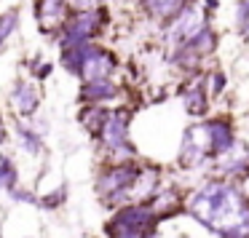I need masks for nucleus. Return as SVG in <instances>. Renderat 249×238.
I'll return each mask as SVG.
<instances>
[{
  "label": "nucleus",
  "mask_w": 249,
  "mask_h": 238,
  "mask_svg": "<svg viewBox=\"0 0 249 238\" xmlns=\"http://www.w3.org/2000/svg\"><path fill=\"white\" fill-rule=\"evenodd\" d=\"M185 211L217 238H249V195L231 179L209 177L185 198Z\"/></svg>",
  "instance_id": "obj_1"
},
{
  "label": "nucleus",
  "mask_w": 249,
  "mask_h": 238,
  "mask_svg": "<svg viewBox=\"0 0 249 238\" xmlns=\"http://www.w3.org/2000/svg\"><path fill=\"white\" fill-rule=\"evenodd\" d=\"M142 166L137 161H124V163H107L99 169L94 179V193L110 209H121L126 204H134V185L140 177Z\"/></svg>",
  "instance_id": "obj_2"
},
{
  "label": "nucleus",
  "mask_w": 249,
  "mask_h": 238,
  "mask_svg": "<svg viewBox=\"0 0 249 238\" xmlns=\"http://www.w3.org/2000/svg\"><path fill=\"white\" fill-rule=\"evenodd\" d=\"M129 126H131V113L126 107L110 110L107 123H105L99 142L107 150L110 163H124V161H134L137 158V147L129 136Z\"/></svg>",
  "instance_id": "obj_3"
},
{
  "label": "nucleus",
  "mask_w": 249,
  "mask_h": 238,
  "mask_svg": "<svg viewBox=\"0 0 249 238\" xmlns=\"http://www.w3.org/2000/svg\"><path fill=\"white\" fill-rule=\"evenodd\" d=\"M158 225L161 222L153 214L150 204L134 201V204H126L121 209H115L110 214V220L105 222L102 233H105V238H115L121 233H147V236H156Z\"/></svg>",
  "instance_id": "obj_4"
},
{
  "label": "nucleus",
  "mask_w": 249,
  "mask_h": 238,
  "mask_svg": "<svg viewBox=\"0 0 249 238\" xmlns=\"http://www.w3.org/2000/svg\"><path fill=\"white\" fill-rule=\"evenodd\" d=\"M209 19H212V14H206L204 8H198L196 3L185 6L182 11L172 19V22H166L161 27L163 30V33H161L163 35V46H166V49H172V51L188 46L190 40H193L196 35L206 27V24H212Z\"/></svg>",
  "instance_id": "obj_5"
},
{
  "label": "nucleus",
  "mask_w": 249,
  "mask_h": 238,
  "mask_svg": "<svg viewBox=\"0 0 249 238\" xmlns=\"http://www.w3.org/2000/svg\"><path fill=\"white\" fill-rule=\"evenodd\" d=\"M99 33H102V19H99L97 8H89V11H70L65 27H62L59 46L62 49H72V46L94 43V38H97Z\"/></svg>",
  "instance_id": "obj_6"
},
{
  "label": "nucleus",
  "mask_w": 249,
  "mask_h": 238,
  "mask_svg": "<svg viewBox=\"0 0 249 238\" xmlns=\"http://www.w3.org/2000/svg\"><path fill=\"white\" fill-rule=\"evenodd\" d=\"M179 169L185 171H196L204 163H209V131L206 123H193L190 129H185L182 142H179V155H177Z\"/></svg>",
  "instance_id": "obj_7"
},
{
  "label": "nucleus",
  "mask_w": 249,
  "mask_h": 238,
  "mask_svg": "<svg viewBox=\"0 0 249 238\" xmlns=\"http://www.w3.org/2000/svg\"><path fill=\"white\" fill-rule=\"evenodd\" d=\"M8 104H11L14 115H17L19 120L35 118V113H38V107H40L38 86L30 83V81H17L14 88H11V94H8Z\"/></svg>",
  "instance_id": "obj_8"
},
{
  "label": "nucleus",
  "mask_w": 249,
  "mask_h": 238,
  "mask_svg": "<svg viewBox=\"0 0 249 238\" xmlns=\"http://www.w3.org/2000/svg\"><path fill=\"white\" fill-rule=\"evenodd\" d=\"M35 17H38L40 33L54 35L62 33L67 17H70V6H67V0H35Z\"/></svg>",
  "instance_id": "obj_9"
},
{
  "label": "nucleus",
  "mask_w": 249,
  "mask_h": 238,
  "mask_svg": "<svg viewBox=\"0 0 249 238\" xmlns=\"http://www.w3.org/2000/svg\"><path fill=\"white\" fill-rule=\"evenodd\" d=\"M204 123H206V131H209V161H217L238 142L236 129H233V120L228 118H209Z\"/></svg>",
  "instance_id": "obj_10"
},
{
  "label": "nucleus",
  "mask_w": 249,
  "mask_h": 238,
  "mask_svg": "<svg viewBox=\"0 0 249 238\" xmlns=\"http://www.w3.org/2000/svg\"><path fill=\"white\" fill-rule=\"evenodd\" d=\"M214 169L222 179H244L249 171V147L247 142L238 139L225 155H220L214 161Z\"/></svg>",
  "instance_id": "obj_11"
},
{
  "label": "nucleus",
  "mask_w": 249,
  "mask_h": 238,
  "mask_svg": "<svg viewBox=\"0 0 249 238\" xmlns=\"http://www.w3.org/2000/svg\"><path fill=\"white\" fill-rule=\"evenodd\" d=\"M115 67H118V59L113 56V51H107V49L99 46V49L94 51L91 59H86V65H83V70H81V75H78V78H81L83 83L105 81V78H113Z\"/></svg>",
  "instance_id": "obj_12"
},
{
  "label": "nucleus",
  "mask_w": 249,
  "mask_h": 238,
  "mask_svg": "<svg viewBox=\"0 0 249 238\" xmlns=\"http://www.w3.org/2000/svg\"><path fill=\"white\" fill-rule=\"evenodd\" d=\"M121 97V86L113 81V78H105V81H89L81 86V102L86 104H107L115 102Z\"/></svg>",
  "instance_id": "obj_13"
},
{
  "label": "nucleus",
  "mask_w": 249,
  "mask_h": 238,
  "mask_svg": "<svg viewBox=\"0 0 249 238\" xmlns=\"http://www.w3.org/2000/svg\"><path fill=\"white\" fill-rule=\"evenodd\" d=\"M147 204H150L153 214L158 217V222L169 220V217H174L177 211H182V209H185L182 195H179L177 190H172V187H161L150 201H147Z\"/></svg>",
  "instance_id": "obj_14"
},
{
  "label": "nucleus",
  "mask_w": 249,
  "mask_h": 238,
  "mask_svg": "<svg viewBox=\"0 0 249 238\" xmlns=\"http://www.w3.org/2000/svg\"><path fill=\"white\" fill-rule=\"evenodd\" d=\"M140 3H142L147 17H153L156 22L166 24V22H172L185 6H190L193 0H140Z\"/></svg>",
  "instance_id": "obj_15"
},
{
  "label": "nucleus",
  "mask_w": 249,
  "mask_h": 238,
  "mask_svg": "<svg viewBox=\"0 0 249 238\" xmlns=\"http://www.w3.org/2000/svg\"><path fill=\"white\" fill-rule=\"evenodd\" d=\"M182 104H185V113L190 118H204L206 110H209V91H206V78H201L198 83L188 88L182 94Z\"/></svg>",
  "instance_id": "obj_16"
},
{
  "label": "nucleus",
  "mask_w": 249,
  "mask_h": 238,
  "mask_svg": "<svg viewBox=\"0 0 249 238\" xmlns=\"http://www.w3.org/2000/svg\"><path fill=\"white\" fill-rule=\"evenodd\" d=\"M97 49H99L97 43H83V46H72V49H62L59 51V62H62V67H65V72L81 75L86 59H91Z\"/></svg>",
  "instance_id": "obj_17"
},
{
  "label": "nucleus",
  "mask_w": 249,
  "mask_h": 238,
  "mask_svg": "<svg viewBox=\"0 0 249 238\" xmlns=\"http://www.w3.org/2000/svg\"><path fill=\"white\" fill-rule=\"evenodd\" d=\"M161 187H163V182H161V171H158V166H145L140 171V177H137V185H134V201L147 204V201H150Z\"/></svg>",
  "instance_id": "obj_18"
},
{
  "label": "nucleus",
  "mask_w": 249,
  "mask_h": 238,
  "mask_svg": "<svg viewBox=\"0 0 249 238\" xmlns=\"http://www.w3.org/2000/svg\"><path fill=\"white\" fill-rule=\"evenodd\" d=\"M14 134H17L19 147H22L27 155L38 158V155H43V153H46V139H43V136H40L30 123H22V120H17V126H14Z\"/></svg>",
  "instance_id": "obj_19"
},
{
  "label": "nucleus",
  "mask_w": 249,
  "mask_h": 238,
  "mask_svg": "<svg viewBox=\"0 0 249 238\" xmlns=\"http://www.w3.org/2000/svg\"><path fill=\"white\" fill-rule=\"evenodd\" d=\"M107 115H110V110L99 107V104H86V107L81 110V115H78V123H81L94 139H99L105 123H107Z\"/></svg>",
  "instance_id": "obj_20"
},
{
  "label": "nucleus",
  "mask_w": 249,
  "mask_h": 238,
  "mask_svg": "<svg viewBox=\"0 0 249 238\" xmlns=\"http://www.w3.org/2000/svg\"><path fill=\"white\" fill-rule=\"evenodd\" d=\"M22 182V174H19V166L14 163L11 155L0 153V190L3 193H14Z\"/></svg>",
  "instance_id": "obj_21"
},
{
  "label": "nucleus",
  "mask_w": 249,
  "mask_h": 238,
  "mask_svg": "<svg viewBox=\"0 0 249 238\" xmlns=\"http://www.w3.org/2000/svg\"><path fill=\"white\" fill-rule=\"evenodd\" d=\"M185 49H190L193 54H198L201 59H206L209 54H214V51H217V33L212 30V24H206V27L201 30V33L196 35Z\"/></svg>",
  "instance_id": "obj_22"
},
{
  "label": "nucleus",
  "mask_w": 249,
  "mask_h": 238,
  "mask_svg": "<svg viewBox=\"0 0 249 238\" xmlns=\"http://www.w3.org/2000/svg\"><path fill=\"white\" fill-rule=\"evenodd\" d=\"M65 201H67V182H62L56 190L38 195V204H35V206L43 209V211H56L59 206H65Z\"/></svg>",
  "instance_id": "obj_23"
},
{
  "label": "nucleus",
  "mask_w": 249,
  "mask_h": 238,
  "mask_svg": "<svg viewBox=\"0 0 249 238\" xmlns=\"http://www.w3.org/2000/svg\"><path fill=\"white\" fill-rule=\"evenodd\" d=\"M17 30H19V11L17 8H8V11L0 14V46L6 43Z\"/></svg>",
  "instance_id": "obj_24"
},
{
  "label": "nucleus",
  "mask_w": 249,
  "mask_h": 238,
  "mask_svg": "<svg viewBox=\"0 0 249 238\" xmlns=\"http://www.w3.org/2000/svg\"><path fill=\"white\" fill-rule=\"evenodd\" d=\"M206 91H209V97H222L225 94V86H228V75L222 70H209L206 72Z\"/></svg>",
  "instance_id": "obj_25"
},
{
  "label": "nucleus",
  "mask_w": 249,
  "mask_h": 238,
  "mask_svg": "<svg viewBox=\"0 0 249 238\" xmlns=\"http://www.w3.org/2000/svg\"><path fill=\"white\" fill-rule=\"evenodd\" d=\"M233 19H236V33L249 40V0H236Z\"/></svg>",
  "instance_id": "obj_26"
},
{
  "label": "nucleus",
  "mask_w": 249,
  "mask_h": 238,
  "mask_svg": "<svg viewBox=\"0 0 249 238\" xmlns=\"http://www.w3.org/2000/svg\"><path fill=\"white\" fill-rule=\"evenodd\" d=\"M8 195H11L17 204H38V195H35V190H30V187H17Z\"/></svg>",
  "instance_id": "obj_27"
},
{
  "label": "nucleus",
  "mask_w": 249,
  "mask_h": 238,
  "mask_svg": "<svg viewBox=\"0 0 249 238\" xmlns=\"http://www.w3.org/2000/svg\"><path fill=\"white\" fill-rule=\"evenodd\" d=\"M51 72H54V62H40V65L33 70V78L35 81H49Z\"/></svg>",
  "instance_id": "obj_28"
},
{
  "label": "nucleus",
  "mask_w": 249,
  "mask_h": 238,
  "mask_svg": "<svg viewBox=\"0 0 249 238\" xmlns=\"http://www.w3.org/2000/svg\"><path fill=\"white\" fill-rule=\"evenodd\" d=\"M30 126H33V129L38 131V134L43 136V139H46V136H49V131H51V126H49V120H46V118H35V120H33V123H30Z\"/></svg>",
  "instance_id": "obj_29"
},
{
  "label": "nucleus",
  "mask_w": 249,
  "mask_h": 238,
  "mask_svg": "<svg viewBox=\"0 0 249 238\" xmlns=\"http://www.w3.org/2000/svg\"><path fill=\"white\" fill-rule=\"evenodd\" d=\"M204 3H206V8H204L206 14H214L220 8V0H204Z\"/></svg>",
  "instance_id": "obj_30"
},
{
  "label": "nucleus",
  "mask_w": 249,
  "mask_h": 238,
  "mask_svg": "<svg viewBox=\"0 0 249 238\" xmlns=\"http://www.w3.org/2000/svg\"><path fill=\"white\" fill-rule=\"evenodd\" d=\"M8 142V129H6V123L0 120V145H6Z\"/></svg>",
  "instance_id": "obj_31"
},
{
  "label": "nucleus",
  "mask_w": 249,
  "mask_h": 238,
  "mask_svg": "<svg viewBox=\"0 0 249 238\" xmlns=\"http://www.w3.org/2000/svg\"><path fill=\"white\" fill-rule=\"evenodd\" d=\"M0 238H6V236H3V230H0Z\"/></svg>",
  "instance_id": "obj_32"
}]
</instances>
